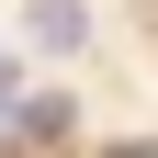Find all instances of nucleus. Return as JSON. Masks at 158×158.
Returning a JSON list of instances; mask_svg holds the SVG:
<instances>
[{"label":"nucleus","instance_id":"f03ea898","mask_svg":"<svg viewBox=\"0 0 158 158\" xmlns=\"http://www.w3.org/2000/svg\"><path fill=\"white\" fill-rule=\"evenodd\" d=\"M68 124H79L68 102H23V113H11V124H0V135H23V147H56V135H68Z\"/></svg>","mask_w":158,"mask_h":158},{"label":"nucleus","instance_id":"f257e3e1","mask_svg":"<svg viewBox=\"0 0 158 158\" xmlns=\"http://www.w3.org/2000/svg\"><path fill=\"white\" fill-rule=\"evenodd\" d=\"M34 45H45V56H79V45H90V11H79V0H34Z\"/></svg>","mask_w":158,"mask_h":158}]
</instances>
